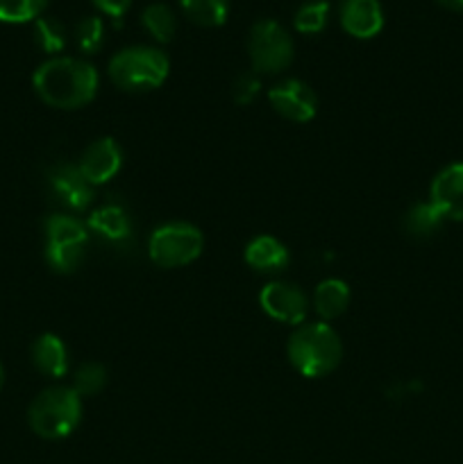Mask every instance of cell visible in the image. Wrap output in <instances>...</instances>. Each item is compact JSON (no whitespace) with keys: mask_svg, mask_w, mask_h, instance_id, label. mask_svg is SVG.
<instances>
[{"mask_svg":"<svg viewBox=\"0 0 463 464\" xmlns=\"http://www.w3.org/2000/svg\"><path fill=\"white\" fill-rule=\"evenodd\" d=\"M36 95L64 111L86 107L98 93L100 77L94 63L75 57H53L41 63L32 77Z\"/></svg>","mask_w":463,"mask_h":464,"instance_id":"obj_1","label":"cell"},{"mask_svg":"<svg viewBox=\"0 0 463 464\" xmlns=\"http://www.w3.org/2000/svg\"><path fill=\"white\" fill-rule=\"evenodd\" d=\"M289 361L304 379H322L340 365L343 343L327 322L298 326L289 338Z\"/></svg>","mask_w":463,"mask_h":464,"instance_id":"obj_2","label":"cell"},{"mask_svg":"<svg viewBox=\"0 0 463 464\" xmlns=\"http://www.w3.org/2000/svg\"><path fill=\"white\" fill-rule=\"evenodd\" d=\"M27 421L39 438H68L82 421V397L66 385L44 390L32 401L30 411H27Z\"/></svg>","mask_w":463,"mask_h":464,"instance_id":"obj_3","label":"cell"},{"mask_svg":"<svg viewBox=\"0 0 463 464\" xmlns=\"http://www.w3.org/2000/svg\"><path fill=\"white\" fill-rule=\"evenodd\" d=\"M109 80L123 91H153L166 82L171 62L166 53L153 45H132L118 50L109 62Z\"/></svg>","mask_w":463,"mask_h":464,"instance_id":"obj_4","label":"cell"},{"mask_svg":"<svg viewBox=\"0 0 463 464\" xmlns=\"http://www.w3.org/2000/svg\"><path fill=\"white\" fill-rule=\"evenodd\" d=\"M45 261L59 275H71L82 266L89 243V227L75 216L54 213L44 222Z\"/></svg>","mask_w":463,"mask_h":464,"instance_id":"obj_5","label":"cell"},{"mask_svg":"<svg viewBox=\"0 0 463 464\" xmlns=\"http://www.w3.org/2000/svg\"><path fill=\"white\" fill-rule=\"evenodd\" d=\"M248 54L257 75H266V72L275 75L293 63V39L281 23L272 21V18H261L250 30Z\"/></svg>","mask_w":463,"mask_h":464,"instance_id":"obj_6","label":"cell"},{"mask_svg":"<svg viewBox=\"0 0 463 464\" xmlns=\"http://www.w3.org/2000/svg\"><path fill=\"white\" fill-rule=\"evenodd\" d=\"M202 231L189 222H168L157 227L148 240V254L159 267H184L202 254Z\"/></svg>","mask_w":463,"mask_h":464,"instance_id":"obj_7","label":"cell"},{"mask_svg":"<svg viewBox=\"0 0 463 464\" xmlns=\"http://www.w3.org/2000/svg\"><path fill=\"white\" fill-rule=\"evenodd\" d=\"M259 304L268 317L281 324H302L309 311V299L302 290L289 281H271L259 293Z\"/></svg>","mask_w":463,"mask_h":464,"instance_id":"obj_8","label":"cell"},{"mask_svg":"<svg viewBox=\"0 0 463 464\" xmlns=\"http://www.w3.org/2000/svg\"><path fill=\"white\" fill-rule=\"evenodd\" d=\"M272 109L291 122H309L318 111V98L309 84L300 80H284L268 91Z\"/></svg>","mask_w":463,"mask_h":464,"instance_id":"obj_9","label":"cell"},{"mask_svg":"<svg viewBox=\"0 0 463 464\" xmlns=\"http://www.w3.org/2000/svg\"><path fill=\"white\" fill-rule=\"evenodd\" d=\"M50 193L54 195L59 204H64L71 211H86L95 198V186L86 181L77 163H59L48 175Z\"/></svg>","mask_w":463,"mask_h":464,"instance_id":"obj_10","label":"cell"},{"mask_svg":"<svg viewBox=\"0 0 463 464\" xmlns=\"http://www.w3.org/2000/svg\"><path fill=\"white\" fill-rule=\"evenodd\" d=\"M82 175L86 177L91 186H100L112 181L123 168V150L112 136L94 140L89 148L82 152L80 161H77Z\"/></svg>","mask_w":463,"mask_h":464,"instance_id":"obj_11","label":"cell"},{"mask_svg":"<svg viewBox=\"0 0 463 464\" xmlns=\"http://www.w3.org/2000/svg\"><path fill=\"white\" fill-rule=\"evenodd\" d=\"M429 202L445 216V220L463 222V161L449 163L434 177Z\"/></svg>","mask_w":463,"mask_h":464,"instance_id":"obj_12","label":"cell"},{"mask_svg":"<svg viewBox=\"0 0 463 464\" xmlns=\"http://www.w3.org/2000/svg\"><path fill=\"white\" fill-rule=\"evenodd\" d=\"M340 27L354 39H372L384 27L379 0H343L339 9Z\"/></svg>","mask_w":463,"mask_h":464,"instance_id":"obj_13","label":"cell"},{"mask_svg":"<svg viewBox=\"0 0 463 464\" xmlns=\"http://www.w3.org/2000/svg\"><path fill=\"white\" fill-rule=\"evenodd\" d=\"M245 263L257 272H268V275H277L289 266L291 256L289 249L281 240L275 236H257L245 247Z\"/></svg>","mask_w":463,"mask_h":464,"instance_id":"obj_14","label":"cell"},{"mask_svg":"<svg viewBox=\"0 0 463 464\" xmlns=\"http://www.w3.org/2000/svg\"><path fill=\"white\" fill-rule=\"evenodd\" d=\"M86 227L112 245H125L132 238L130 216L118 204H104V207L95 208L86 220Z\"/></svg>","mask_w":463,"mask_h":464,"instance_id":"obj_15","label":"cell"},{"mask_svg":"<svg viewBox=\"0 0 463 464\" xmlns=\"http://www.w3.org/2000/svg\"><path fill=\"white\" fill-rule=\"evenodd\" d=\"M32 362L36 370L50 379H62L68 372V349L54 334H44L32 344Z\"/></svg>","mask_w":463,"mask_h":464,"instance_id":"obj_16","label":"cell"},{"mask_svg":"<svg viewBox=\"0 0 463 464\" xmlns=\"http://www.w3.org/2000/svg\"><path fill=\"white\" fill-rule=\"evenodd\" d=\"M350 285L340 279H325L316 285L313 293V311L325 322L343 315L350 306Z\"/></svg>","mask_w":463,"mask_h":464,"instance_id":"obj_17","label":"cell"},{"mask_svg":"<svg viewBox=\"0 0 463 464\" xmlns=\"http://www.w3.org/2000/svg\"><path fill=\"white\" fill-rule=\"evenodd\" d=\"M445 225V216L431 202L411 207L404 216V231L416 240H427L438 234Z\"/></svg>","mask_w":463,"mask_h":464,"instance_id":"obj_18","label":"cell"},{"mask_svg":"<svg viewBox=\"0 0 463 464\" xmlns=\"http://www.w3.org/2000/svg\"><path fill=\"white\" fill-rule=\"evenodd\" d=\"M141 25L157 44H171L177 34V16L166 3H153L141 12Z\"/></svg>","mask_w":463,"mask_h":464,"instance_id":"obj_19","label":"cell"},{"mask_svg":"<svg viewBox=\"0 0 463 464\" xmlns=\"http://www.w3.org/2000/svg\"><path fill=\"white\" fill-rule=\"evenodd\" d=\"M182 12L202 27H218L227 21L230 0H180Z\"/></svg>","mask_w":463,"mask_h":464,"instance_id":"obj_20","label":"cell"},{"mask_svg":"<svg viewBox=\"0 0 463 464\" xmlns=\"http://www.w3.org/2000/svg\"><path fill=\"white\" fill-rule=\"evenodd\" d=\"M68 32L59 18L54 16H39L34 21V41L44 53L57 54L66 48Z\"/></svg>","mask_w":463,"mask_h":464,"instance_id":"obj_21","label":"cell"},{"mask_svg":"<svg viewBox=\"0 0 463 464\" xmlns=\"http://www.w3.org/2000/svg\"><path fill=\"white\" fill-rule=\"evenodd\" d=\"M330 21V3L325 0H311V3L300 5L293 16V25L300 34H318L325 30Z\"/></svg>","mask_w":463,"mask_h":464,"instance_id":"obj_22","label":"cell"},{"mask_svg":"<svg viewBox=\"0 0 463 464\" xmlns=\"http://www.w3.org/2000/svg\"><path fill=\"white\" fill-rule=\"evenodd\" d=\"M48 0H0V21L30 23L44 14Z\"/></svg>","mask_w":463,"mask_h":464,"instance_id":"obj_23","label":"cell"},{"mask_svg":"<svg viewBox=\"0 0 463 464\" xmlns=\"http://www.w3.org/2000/svg\"><path fill=\"white\" fill-rule=\"evenodd\" d=\"M77 48L84 54L100 53L104 44V21L100 16H84L75 25Z\"/></svg>","mask_w":463,"mask_h":464,"instance_id":"obj_24","label":"cell"},{"mask_svg":"<svg viewBox=\"0 0 463 464\" xmlns=\"http://www.w3.org/2000/svg\"><path fill=\"white\" fill-rule=\"evenodd\" d=\"M107 385V370H104L100 362H84L80 370L75 372V383H73V390L84 397H95L100 394Z\"/></svg>","mask_w":463,"mask_h":464,"instance_id":"obj_25","label":"cell"},{"mask_svg":"<svg viewBox=\"0 0 463 464\" xmlns=\"http://www.w3.org/2000/svg\"><path fill=\"white\" fill-rule=\"evenodd\" d=\"M259 91H261V80H259L257 72L250 71V72H243V75L236 77L234 84H232V98H234L236 104L245 107V104H250L257 100Z\"/></svg>","mask_w":463,"mask_h":464,"instance_id":"obj_26","label":"cell"},{"mask_svg":"<svg viewBox=\"0 0 463 464\" xmlns=\"http://www.w3.org/2000/svg\"><path fill=\"white\" fill-rule=\"evenodd\" d=\"M91 3H94V7L98 9L100 14H104V16L112 18L118 27L121 25V18L125 16L127 9H130L132 0H91Z\"/></svg>","mask_w":463,"mask_h":464,"instance_id":"obj_27","label":"cell"},{"mask_svg":"<svg viewBox=\"0 0 463 464\" xmlns=\"http://www.w3.org/2000/svg\"><path fill=\"white\" fill-rule=\"evenodd\" d=\"M438 5H443V7L452 9V12H463V0H436Z\"/></svg>","mask_w":463,"mask_h":464,"instance_id":"obj_28","label":"cell"},{"mask_svg":"<svg viewBox=\"0 0 463 464\" xmlns=\"http://www.w3.org/2000/svg\"><path fill=\"white\" fill-rule=\"evenodd\" d=\"M3 383H5V370L3 365H0V388H3Z\"/></svg>","mask_w":463,"mask_h":464,"instance_id":"obj_29","label":"cell"}]
</instances>
